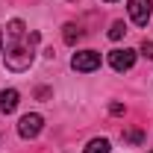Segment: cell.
Masks as SVG:
<instances>
[{"mask_svg":"<svg viewBox=\"0 0 153 153\" xmlns=\"http://www.w3.org/2000/svg\"><path fill=\"white\" fill-rule=\"evenodd\" d=\"M38 41V33H30V38H27V41H12V47H9V50H6V53H3V56H6V68H9V71H27V68H30V65H33V59H36V53H33V44H36Z\"/></svg>","mask_w":153,"mask_h":153,"instance_id":"cell-1","label":"cell"},{"mask_svg":"<svg viewBox=\"0 0 153 153\" xmlns=\"http://www.w3.org/2000/svg\"><path fill=\"white\" fill-rule=\"evenodd\" d=\"M71 68L79 71V74H91V71L100 68V53H97V50H79V53H74V59H71Z\"/></svg>","mask_w":153,"mask_h":153,"instance_id":"cell-2","label":"cell"},{"mask_svg":"<svg viewBox=\"0 0 153 153\" xmlns=\"http://www.w3.org/2000/svg\"><path fill=\"white\" fill-rule=\"evenodd\" d=\"M41 130H44V118L36 115V112L24 115V118L18 121V135H21V138H36Z\"/></svg>","mask_w":153,"mask_h":153,"instance_id":"cell-3","label":"cell"},{"mask_svg":"<svg viewBox=\"0 0 153 153\" xmlns=\"http://www.w3.org/2000/svg\"><path fill=\"white\" fill-rule=\"evenodd\" d=\"M127 9H130V18H133V24L144 27V24L150 21L153 3H150V0H127Z\"/></svg>","mask_w":153,"mask_h":153,"instance_id":"cell-4","label":"cell"},{"mask_svg":"<svg viewBox=\"0 0 153 153\" xmlns=\"http://www.w3.org/2000/svg\"><path fill=\"white\" fill-rule=\"evenodd\" d=\"M109 65H112L115 71H130V68L135 65V50H130V47L112 50V53H109Z\"/></svg>","mask_w":153,"mask_h":153,"instance_id":"cell-5","label":"cell"},{"mask_svg":"<svg viewBox=\"0 0 153 153\" xmlns=\"http://www.w3.org/2000/svg\"><path fill=\"white\" fill-rule=\"evenodd\" d=\"M18 100H21V94L15 91V88H3L0 91V112H15L18 109Z\"/></svg>","mask_w":153,"mask_h":153,"instance_id":"cell-6","label":"cell"},{"mask_svg":"<svg viewBox=\"0 0 153 153\" xmlns=\"http://www.w3.org/2000/svg\"><path fill=\"white\" fill-rule=\"evenodd\" d=\"M82 36H85V33H82L76 24H65V27H62V38H65L68 44H76V41H79Z\"/></svg>","mask_w":153,"mask_h":153,"instance_id":"cell-7","label":"cell"},{"mask_svg":"<svg viewBox=\"0 0 153 153\" xmlns=\"http://www.w3.org/2000/svg\"><path fill=\"white\" fill-rule=\"evenodd\" d=\"M24 33H27V30H24V21H9V27H6V36H9V41H18V38H24Z\"/></svg>","mask_w":153,"mask_h":153,"instance_id":"cell-8","label":"cell"},{"mask_svg":"<svg viewBox=\"0 0 153 153\" xmlns=\"http://www.w3.org/2000/svg\"><path fill=\"white\" fill-rule=\"evenodd\" d=\"M112 147H109V141L106 138H91L88 144H85V153H109Z\"/></svg>","mask_w":153,"mask_h":153,"instance_id":"cell-9","label":"cell"},{"mask_svg":"<svg viewBox=\"0 0 153 153\" xmlns=\"http://www.w3.org/2000/svg\"><path fill=\"white\" fill-rule=\"evenodd\" d=\"M124 33H127V24H124V21H115L112 27H109V38H112V41L124 38Z\"/></svg>","mask_w":153,"mask_h":153,"instance_id":"cell-10","label":"cell"},{"mask_svg":"<svg viewBox=\"0 0 153 153\" xmlns=\"http://www.w3.org/2000/svg\"><path fill=\"white\" fill-rule=\"evenodd\" d=\"M124 138L133 141V144H141V141H144V133H141V130H130V133H124Z\"/></svg>","mask_w":153,"mask_h":153,"instance_id":"cell-11","label":"cell"},{"mask_svg":"<svg viewBox=\"0 0 153 153\" xmlns=\"http://www.w3.org/2000/svg\"><path fill=\"white\" fill-rule=\"evenodd\" d=\"M141 53L147 59H153V41H144V44H141Z\"/></svg>","mask_w":153,"mask_h":153,"instance_id":"cell-12","label":"cell"},{"mask_svg":"<svg viewBox=\"0 0 153 153\" xmlns=\"http://www.w3.org/2000/svg\"><path fill=\"white\" fill-rule=\"evenodd\" d=\"M109 112H112V115H124V106H121V103H112Z\"/></svg>","mask_w":153,"mask_h":153,"instance_id":"cell-13","label":"cell"},{"mask_svg":"<svg viewBox=\"0 0 153 153\" xmlns=\"http://www.w3.org/2000/svg\"><path fill=\"white\" fill-rule=\"evenodd\" d=\"M0 50H3V33H0Z\"/></svg>","mask_w":153,"mask_h":153,"instance_id":"cell-14","label":"cell"},{"mask_svg":"<svg viewBox=\"0 0 153 153\" xmlns=\"http://www.w3.org/2000/svg\"><path fill=\"white\" fill-rule=\"evenodd\" d=\"M106 3H115V0H106Z\"/></svg>","mask_w":153,"mask_h":153,"instance_id":"cell-15","label":"cell"}]
</instances>
